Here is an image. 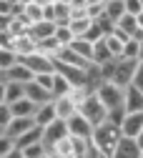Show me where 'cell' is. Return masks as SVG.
Listing matches in <instances>:
<instances>
[{
    "label": "cell",
    "instance_id": "cell-1",
    "mask_svg": "<svg viewBox=\"0 0 143 158\" xmlns=\"http://www.w3.org/2000/svg\"><path fill=\"white\" fill-rule=\"evenodd\" d=\"M136 68H138L136 58H123L120 55V58H116V60L100 65V73H103V81H113L120 88H128V85H133Z\"/></svg>",
    "mask_w": 143,
    "mask_h": 158
},
{
    "label": "cell",
    "instance_id": "cell-2",
    "mask_svg": "<svg viewBox=\"0 0 143 158\" xmlns=\"http://www.w3.org/2000/svg\"><path fill=\"white\" fill-rule=\"evenodd\" d=\"M120 138H123V128H120L118 123H113V121H103L100 126H95V131H93V146L111 158V153L118 146Z\"/></svg>",
    "mask_w": 143,
    "mask_h": 158
},
{
    "label": "cell",
    "instance_id": "cell-3",
    "mask_svg": "<svg viewBox=\"0 0 143 158\" xmlns=\"http://www.w3.org/2000/svg\"><path fill=\"white\" fill-rule=\"evenodd\" d=\"M95 93L100 95V101L108 106V113L111 110H118V108H126V88H120L118 83L103 81V83H98Z\"/></svg>",
    "mask_w": 143,
    "mask_h": 158
},
{
    "label": "cell",
    "instance_id": "cell-4",
    "mask_svg": "<svg viewBox=\"0 0 143 158\" xmlns=\"http://www.w3.org/2000/svg\"><path fill=\"white\" fill-rule=\"evenodd\" d=\"M80 113H83L86 118H88V121L93 123V126H100V123H103V121H108V106L103 103V101H100V95L93 90L88 98H86V101L83 103H80V108H78Z\"/></svg>",
    "mask_w": 143,
    "mask_h": 158
},
{
    "label": "cell",
    "instance_id": "cell-5",
    "mask_svg": "<svg viewBox=\"0 0 143 158\" xmlns=\"http://www.w3.org/2000/svg\"><path fill=\"white\" fill-rule=\"evenodd\" d=\"M70 131H68V121H63V118H55L53 123L43 126V143L48 146V151H53L63 138H68Z\"/></svg>",
    "mask_w": 143,
    "mask_h": 158
},
{
    "label": "cell",
    "instance_id": "cell-6",
    "mask_svg": "<svg viewBox=\"0 0 143 158\" xmlns=\"http://www.w3.org/2000/svg\"><path fill=\"white\" fill-rule=\"evenodd\" d=\"M20 60H23L35 75H40V73H55V70H58L55 58L40 53V50H35V53H30V55H25V58H20Z\"/></svg>",
    "mask_w": 143,
    "mask_h": 158
},
{
    "label": "cell",
    "instance_id": "cell-7",
    "mask_svg": "<svg viewBox=\"0 0 143 158\" xmlns=\"http://www.w3.org/2000/svg\"><path fill=\"white\" fill-rule=\"evenodd\" d=\"M141 156H143V148L138 138H131V135H123L111 153V158H141Z\"/></svg>",
    "mask_w": 143,
    "mask_h": 158
},
{
    "label": "cell",
    "instance_id": "cell-8",
    "mask_svg": "<svg viewBox=\"0 0 143 158\" xmlns=\"http://www.w3.org/2000/svg\"><path fill=\"white\" fill-rule=\"evenodd\" d=\"M68 131H70V135H75V138H88V141H93V131H95V126L78 110L73 118H68Z\"/></svg>",
    "mask_w": 143,
    "mask_h": 158
},
{
    "label": "cell",
    "instance_id": "cell-9",
    "mask_svg": "<svg viewBox=\"0 0 143 158\" xmlns=\"http://www.w3.org/2000/svg\"><path fill=\"white\" fill-rule=\"evenodd\" d=\"M20 98H25V83H15V81H0V103H15Z\"/></svg>",
    "mask_w": 143,
    "mask_h": 158
},
{
    "label": "cell",
    "instance_id": "cell-10",
    "mask_svg": "<svg viewBox=\"0 0 143 158\" xmlns=\"http://www.w3.org/2000/svg\"><path fill=\"white\" fill-rule=\"evenodd\" d=\"M35 126H38L35 115H25V118H13V121H10V126H5V128L0 131V133H3V135H10L13 141H15L18 135H23L25 131H30V128H35Z\"/></svg>",
    "mask_w": 143,
    "mask_h": 158
},
{
    "label": "cell",
    "instance_id": "cell-11",
    "mask_svg": "<svg viewBox=\"0 0 143 158\" xmlns=\"http://www.w3.org/2000/svg\"><path fill=\"white\" fill-rule=\"evenodd\" d=\"M35 78V73L20 60L18 65H13L10 70H0V81H15V83H30Z\"/></svg>",
    "mask_w": 143,
    "mask_h": 158
},
{
    "label": "cell",
    "instance_id": "cell-12",
    "mask_svg": "<svg viewBox=\"0 0 143 158\" xmlns=\"http://www.w3.org/2000/svg\"><path fill=\"white\" fill-rule=\"evenodd\" d=\"M25 95L30 98L33 103H38V106H43V103L53 101V93H50L48 88H43V85H40V83L35 81V78H33L30 83H25Z\"/></svg>",
    "mask_w": 143,
    "mask_h": 158
},
{
    "label": "cell",
    "instance_id": "cell-13",
    "mask_svg": "<svg viewBox=\"0 0 143 158\" xmlns=\"http://www.w3.org/2000/svg\"><path fill=\"white\" fill-rule=\"evenodd\" d=\"M120 128H123V135L138 138L141 131H143V110H141V113H126V118H123V123H120Z\"/></svg>",
    "mask_w": 143,
    "mask_h": 158
},
{
    "label": "cell",
    "instance_id": "cell-14",
    "mask_svg": "<svg viewBox=\"0 0 143 158\" xmlns=\"http://www.w3.org/2000/svg\"><path fill=\"white\" fill-rule=\"evenodd\" d=\"M126 110L128 113H141L143 110V90L138 85L126 88Z\"/></svg>",
    "mask_w": 143,
    "mask_h": 158
},
{
    "label": "cell",
    "instance_id": "cell-15",
    "mask_svg": "<svg viewBox=\"0 0 143 158\" xmlns=\"http://www.w3.org/2000/svg\"><path fill=\"white\" fill-rule=\"evenodd\" d=\"M55 110H58V118L68 121V118H73L78 113V103L70 95H60V98H55Z\"/></svg>",
    "mask_w": 143,
    "mask_h": 158
},
{
    "label": "cell",
    "instance_id": "cell-16",
    "mask_svg": "<svg viewBox=\"0 0 143 158\" xmlns=\"http://www.w3.org/2000/svg\"><path fill=\"white\" fill-rule=\"evenodd\" d=\"M58 118V110H55V98L53 101H48V103H43V106H38V110H35V121H38V126H48V123H53Z\"/></svg>",
    "mask_w": 143,
    "mask_h": 158
},
{
    "label": "cell",
    "instance_id": "cell-17",
    "mask_svg": "<svg viewBox=\"0 0 143 158\" xmlns=\"http://www.w3.org/2000/svg\"><path fill=\"white\" fill-rule=\"evenodd\" d=\"M35 50H38V40H35L30 33L15 38V53H18L20 58H25V55H30V53H35Z\"/></svg>",
    "mask_w": 143,
    "mask_h": 158
},
{
    "label": "cell",
    "instance_id": "cell-18",
    "mask_svg": "<svg viewBox=\"0 0 143 158\" xmlns=\"http://www.w3.org/2000/svg\"><path fill=\"white\" fill-rule=\"evenodd\" d=\"M111 60H116V55H113V50L108 48L106 38H103V40H98V43L93 45V63L106 65V63H111Z\"/></svg>",
    "mask_w": 143,
    "mask_h": 158
},
{
    "label": "cell",
    "instance_id": "cell-19",
    "mask_svg": "<svg viewBox=\"0 0 143 158\" xmlns=\"http://www.w3.org/2000/svg\"><path fill=\"white\" fill-rule=\"evenodd\" d=\"M40 141H43V126H35V128L25 131L23 135H18V138H15V146H18V148H28V146L40 143Z\"/></svg>",
    "mask_w": 143,
    "mask_h": 158
},
{
    "label": "cell",
    "instance_id": "cell-20",
    "mask_svg": "<svg viewBox=\"0 0 143 158\" xmlns=\"http://www.w3.org/2000/svg\"><path fill=\"white\" fill-rule=\"evenodd\" d=\"M10 108H13V115H15V118H25V115H35L38 103H33L30 98L25 95V98H20V101L10 103Z\"/></svg>",
    "mask_w": 143,
    "mask_h": 158
},
{
    "label": "cell",
    "instance_id": "cell-21",
    "mask_svg": "<svg viewBox=\"0 0 143 158\" xmlns=\"http://www.w3.org/2000/svg\"><path fill=\"white\" fill-rule=\"evenodd\" d=\"M65 45L58 40L55 35H50V38H43V40H38V50L40 53H45V55H50V58H58V53L63 50Z\"/></svg>",
    "mask_w": 143,
    "mask_h": 158
},
{
    "label": "cell",
    "instance_id": "cell-22",
    "mask_svg": "<svg viewBox=\"0 0 143 158\" xmlns=\"http://www.w3.org/2000/svg\"><path fill=\"white\" fill-rule=\"evenodd\" d=\"M55 23L53 20H40V23H33V28H30V35L35 38V40H43V38H50V35H55Z\"/></svg>",
    "mask_w": 143,
    "mask_h": 158
},
{
    "label": "cell",
    "instance_id": "cell-23",
    "mask_svg": "<svg viewBox=\"0 0 143 158\" xmlns=\"http://www.w3.org/2000/svg\"><path fill=\"white\" fill-rule=\"evenodd\" d=\"M116 28H120L123 30L128 38H133L138 30H141V23H138V15H131V13H126L123 18H120V20L116 23Z\"/></svg>",
    "mask_w": 143,
    "mask_h": 158
},
{
    "label": "cell",
    "instance_id": "cell-24",
    "mask_svg": "<svg viewBox=\"0 0 143 158\" xmlns=\"http://www.w3.org/2000/svg\"><path fill=\"white\" fill-rule=\"evenodd\" d=\"M90 28H93V18L90 15H80V18H73L70 20V30L75 33V38H86Z\"/></svg>",
    "mask_w": 143,
    "mask_h": 158
},
{
    "label": "cell",
    "instance_id": "cell-25",
    "mask_svg": "<svg viewBox=\"0 0 143 158\" xmlns=\"http://www.w3.org/2000/svg\"><path fill=\"white\" fill-rule=\"evenodd\" d=\"M106 15L111 18L113 23H118L120 18L126 15V3L123 0H106Z\"/></svg>",
    "mask_w": 143,
    "mask_h": 158
},
{
    "label": "cell",
    "instance_id": "cell-26",
    "mask_svg": "<svg viewBox=\"0 0 143 158\" xmlns=\"http://www.w3.org/2000/svg\"><path fill=\"white\" fill-rule=\"evenodd\" d=\"M93 45H95V43H90L88 38H75V40L70 43V48H73L78 55H83L86 60H93Z\"/></svg>",
    "mask_w": 143,
    "mask_h": 158
},
{
    "label": "cell",
    "instance_id": "cell-27",
    "mask_svg": "<svg viewBox=\"0 0 143 158\" xmlns=\"http://www.w3.org/2000/svg\"><path fill=\"white\" fill-rule=\"evenodd\" d=\"M20 63V55L15 50H8V48H0V70H10L13 65Z\"/></svg>",
    "mask_w": 143,
    "mask_h": 158
},
{
    "label": "cell",
    "instance_id": "cell-28",
    "mask_svg": "<svg viewBox=\"0 0 143 158\" xmlns=\"http://www.w3.org/2000/svg\"><path fill=\"white\" fill-rule=\"evenodd\" d=\"M23 10H25V15L30 18L33 23H40V20H45V8L40 5V3H28Z\"/></svg>",
    "mask_w": 143,
    "mask_h": 158
},
{
    "label": "cell",
    "instance_id": "cell-29",
    "mask_svg": "<svg viewBox=\"0 0 143 158\" xmlns=\"http://www.w3.org/2000/svg\"><path fill=\"white\" fill-rule=\"evenodd\" d=\"M55 38H58L63 45H70V43L75 40V33L70 30V25H58V28H55Z\"/></svg>",
    "mask_w": 143,
    "mask_h": 158
},
{
    "label": "cell",
    "instance_id": "cell-30",
    "mask_svg": "<svg viewBox=\"0 0 143 158\" xmlns=\"http://www.w3.org/2000/svg\"><path fill=\"white\" fill-rule=\"evenodd\" d=\"M123 58H136V60H141V40L131 38L126 43V48H123Z\"/></svg>",
    "mask_w": 143,
    "mask_h": 158
},
{
    "label": "cell",
    "instance_id": "cell-31",
    "mask_svg": "<svg viewBox=\"0 0 143 158\" xmlns=\"http://www.w3.org/2000/svg\"><path fill=\"white\" fill-rule=\"evenodd\" d=\"M23 153H25V158H40V156H45V153H48V146L40 141V143H33V146L23 148Z\"/></svg>",
    "mask_w": 143,
    "mask_h": 158
},
{
    "label": "cell",
    "instance_id": "cell-32",
    "mask_svg": "<svg viewBox=\"0 0 143 158\" xmlns=\"http://www.w3.org/2000/svg\"><path fill=\"white\" fill-rule=\"evenodd\" d=\"M13 108L10 106H5V103H0V131H3L5 126H10V121H13Z\"/></svg>",
    "mask_w": 143,
    "mask_h": 158
},
{
    "label": "cell",
    "instance_id": "cell-33",
    "mask_svg": "<svg viewBox=\"0 0 143 158\" xmlns=\"http://www.w3.org/2000/svg\"><path fill=\"white\" fill-rule=\"evenodd\" d=\"M35 81L43 85V88H48V90L53 93V81H55V73H40V75H35Z\"/></svg>",
    "mask_w": 143,
    "mask_h": 158
},
{
    "label": "cell",
    "instance_id": "cell-34",
    "mask_svg": "<svg viewBox=\"0 0 143 158\" xmlns=\"http://www.w3.org/2000/svg\"><path fill=\"white\" fill-rule=\"evenodd\" d=\"M123 3H126V13H131V15L143 13V3L141 0H123Z\"/></svg>",
    "mask_w": 143,
    "mask_h": 158
},
{
    "label": "cell",
    "instance_id": "cell-35",
    "mask_svg": "<svg viewBox=\"0 0 143 158\" xmlns=\"http://www.w3.org/2000/svg\"><path fill=\"white\" fill-rule=\"evenodd\" d=\"M133 85H138L143 90V58L138 60V68H136V78H133Z\"/></svg>",
    "mask_w": 143,
    "mask_h": 158
},
{
    "label": "cell",
    "instance_id": "cell-36",
    "mask_svg": "<svg viewBox=\"0 0 143 158\" xmlns=\"http://www.w3.org/2000/svg\"><path fill=\"white\" fill-rule=\"evenodd\" d=\"M0 158H25V153H23V148H13V151H8V153H3V156H0Z\"/></svg>",
    "mask_w": 143,
    "mask_h": 158
},
{
    "label": "cell",
    "instance_id": "cell-37",
    "mask_svg": "<svg viewBox=\"0 0 143 158\" xmlns=\"http://www.w3.org/2000/svg\"><path fill=\"white\" fill-rule=\"evenodd\" d=\"M20 5H28V3H35V0H18Z\"/></svg>",
    "mask_w": 143,
    "mask_h": 158
},
{
    "label": "cell",
    "instance_id": "cell-38",
    "mask_svg": "<svg viewBox=\"0 0 143 158\" xmlns=\"http://www.w3.org/2000/svg\"><path fill=\"white\" fill-rule=\"evenodd\" d=\"M138 23H141V28H143V13H138Z\"/></svg>",
    "mask_w": 143,
    "mask_h": 158
},
{
    "label": "cell",
    "instance_id": "cell-39",
    "mask_svg": "<svg viewBox=\"0 0 143 158\" xmlns=\"http://www.w3.org/2000/svg\"><path fill=\"white\" fill-rule=\"evenodd\" d=\"M138 143H141V148H143V131H141V135H138Z\"/></svg>",
    "mask_w": 143,
    "mask_h": 158
},
{
    "label": "cell",
    "instance_id": "cell-40",
    "mask_svg": "<svg viewBox=\"0 0 143 158\" xmlns=\"http://www.w3.org/2000/svg\"><path fill=\"white\" fill-rule=\"evenodd\" d=\"M40 158H53V153H50V151H48V153H45V156H40Z\"/></svg>",
    "mask_w": 143,
    "mask_h": 158
},
{
    "label": "cell",
    "instance_id": "cell-41",
    "mask_svg": "<svg viewBox=\"0 0 143 158\" xmlns=\"http://www.w3.org/2000/svg\"><path fill=\"white\" fill-rule=\"evenodd\" d=\"M141 58H143V40H141Z\"/></svg>",
    "mask_w": 143,
    "mask_h": 158
},
{
    "label": "cell",
    "instance_id": "cell-42",
    "mask_svg": "<svg viewBox=\"0 0 143 158\" xmlns=\"http://www.w3.org/2000/svg\"><path fill=\"white\" fill-rule=\"evenodd\" d=\"M13 3H18V0H13Z\"/></svg>",
    "mask_w": 143,
    "mask_h": 158
},
{
    "label": "cell",
    "instance_id": "cell-43",
    "mask_svg": "<svg viewBox=\"0 0 143 158\" xmlns=\"http://www.w3.org/2000/svg\"><path fill=\"white\" fill-rule=\"evenodd\" d=\"M141 3H143V0H141Z\"/></svg>",
    "mask_w": 143,
    "mask_h": 158
},
{
    "label": "cell",
    "instance_id": "cell-44",
    "mask_svg": "<svg viewBox=\"0 0 143 158\" xmlns=\"http://www.w3.org/2000/svg\"><path fill=\"white\" fill-rule=\"evenodd\" d=\"M141 158H143V156H141Z\"/></svg>",
    "mask_w": 143,
    "mask_h": 158
}]
</instances>
